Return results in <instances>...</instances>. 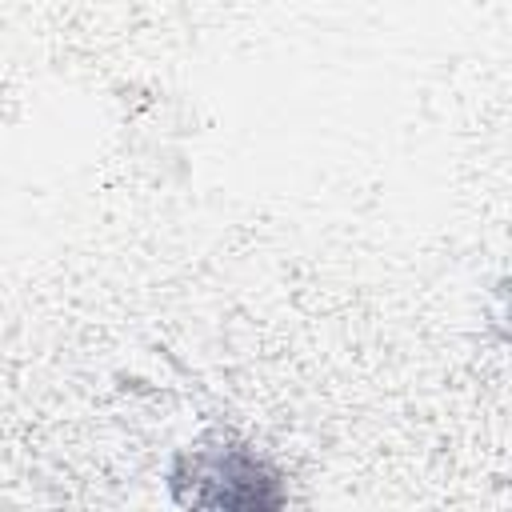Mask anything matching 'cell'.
<instances>
[{
	"label": "cell",
	"instance_id": "cell-1",
	"mask_svg": "<svg viewBox=\"0 0 512 512\" xmlns=\"http://www.w3.org/2000/svg\"><path fill=\"white\" fill-rule=\"evenodd\" d=\"M168 496L180 508L276 512L288 504V484L268 456L220 436V440L192 444L172 460Z\"/></svg>",
	"mask_w": 512,
	"mask_h": 512
}]
</instances>
